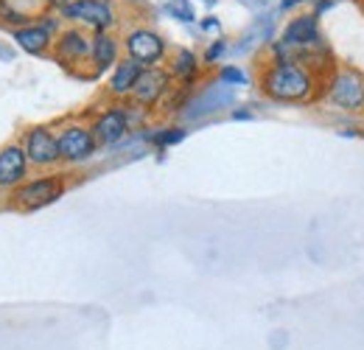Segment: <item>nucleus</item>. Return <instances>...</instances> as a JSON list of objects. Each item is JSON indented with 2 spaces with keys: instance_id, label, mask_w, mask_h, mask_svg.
I'll use <instances>...</instances> for the list:
<instances>
[{
  "instance_id": "nucleus-1",
  "label": "nucleus",
  "mask_w": 364,
  "mask_h": 350,
  "mask_svg": "<svg viewBox=\"0 0 364 350\" xmlns=\"http://www.w3.org/2000/svg\"><path fill=\"white\" fill-rule=\"evenodd\" d=\"M317 88V73L303 62H272L261 73V90L283 104L309 101Z\"/></svg>"
},
{
  "instance_id": "nucleus-2",
  "label": "nucleus",
  "mask_w": 364,
  "mask_h": 350,
  "mask_svg": "<svg viewBox=\"0 0 364 350\" xmlns=\"http://www.w3.org/2000/svg\"><path fill=\"white\" fill-rule=\"evenodd\" d=\"M62 193H65V176L62 174L37 176V179H26L23 185H17V188L11 191V196H9V205H11L14 211L31 213V211L48 208V205L56 202Z\"/></svg>"
},
{
  "instance_id": "nucleus-3",
  "label": "nucleus",
  "mask_w": 364,
  "mask_h": 350,
  "mask_svg": "<svg viewBox=\"0 0 364 350\" xmlns=\"http://www.w3.org/2000/svg\"><path fill=\"white\" fill-rule=\"evenodd\" d=\"M328 101L339 110L364 107V76L353 68H342L328 79Z\"/></svg>"
},
{
  "instance_id": "nucleus-4",
  "label": "nucleus",
  "mask_w": 364,
  "mask_h": 350,
  "mask_svg": "<svg viewBox=\"0 0 364 350\" xmlns=\"http://www.w3.org/2000/svg\"><path fill=\"white\" fill-rule=\"evenodd\" d=\"M56 143H59V160H65V163H85L98 149V143L92 137V129L85 127V124L62 127L59 134H56Z\"/></svg>"
},
{
  "instance_id": "nucleus-5",
  "label": "nucleus",
  "mask_w": 364,
  "mask_h": 350,
  "mask_svg": "<svg viewBox=\"0 0 364 350\" xmlns=\"http://www.w3.org/2000/svg\"><path fill=\"white\" fill-rule=\"evenodd\" d=\"M23 152L28 157L31 166L37 169H48L53 163H59V143H56V134L50 127H31V129L23 132Z\"/></svg>"
},
{
  "instance_id": "nucleus-6",
  "label": "nucleus",
  "mask_w": 364,
  "mask_h": 350,
  "mask_svg": "<svg viewBox=\"0 0 364 350\" xmlns=\"http://www.w3.org/2000/svg\"><path fill=\"white\" fill-rule=\"evenodd\" d=\"M127 53H129V59H135L143 68H157L166 56V43L151 28H135L127 37Z\"/></svg>"
},
{
  "instance_id": "nucleus-7",
  "label": "nucleus",
  "mask_w": 364,
  "mask_h": 350,
  "mask_svg": "<svg viewBox=\"0 0 364 350\" xmlns=\"http://www.w3.org/2000/svg\"><path fill=\"white\" fill-rule=\"evenodd\" d=\"M171 88V73L163 70V68H146L137 79L135 90H132V101L135 107H143V110H151L154 104L163 101V95Z\"/></svg>"
},
{
  "instance_id": "nucleus-8",
  "label": "nucleus",
  "mask_w": 364,
  "mask_h": 350,
  "mask_svg": "<svg viewBox=\"0 0 364 350\" xmlns=\"http://www.w3.org/2000/svg\"><path fill=\"white\" fill-rule=\"evenodd\" d=\"M28 157L20 143H9L0 149V191H14L28 179Z\"/></svg>"
},
{
  "instance_id": "nucleus-9",
  "label": "nucleus",
  "mask_w": 364,
  "mask_h": 350,
  "mask_svg": "<svg viewBox=\"0 0 364 350\" xmlns=\"http://www.w3.org/2000/svg\"><path fill=\"white\" fill-rule=\"evenodd\" d=\"M90 129L98 146H112V143H118L121 137H127V132H129V115H127L124 107H109V110H104V112L92 121Z\"/></svg>"
},
{
  "instance_id": "nucleus-10",
  "label": "nucleus",
  "mask_w": 364,
  "mask_h": 350,
  "mask_svg": "<svg viewBox=\"0 0 364 350\" xmlns=\"http://www.w3.org/2000/svg\"><path fill=\"white\" fill-rule=\"evenodd\" d=\"M62 14L68 20H79V23H87L95 31H107L112 26V9L104 3V0H70Z\"/></svg>"
},
{
  "instance_id": "nucleus-11",
  "label": "nucleus",
  "mask_w": 364,
  "mask_h": 350,
  "mask_svg": "<svg viewBox=\"0 0 364 350\" xmlns=\"http://www.w3.org/2000/svg\"><path fill=\"white\" fill-rule=\"evenodd\" d=\"M280 43L286 45V48H294V51H309L311 45H319L317 17H314V14L294 17V20L286 26V31H283Z\"/></svg>"
},
{
  "instance_id": "nucleus-12",
  "label": "nucleus",
  "mask_w": 364,
  "mask_h": 350,
  "mask_svg": "<svg viewBox=\"0 0 364 350\" xmlns=\"http://www.w3.org/2000/svg\"><path fill=\"white\" fill-rule=\"evenodd\" d=\"M53 51H56L59 62H65V65H70V62H85V59H90L92 43L82 34V31L70 28V31L59 34V40H56V45H53Z\"/></svg>"
},
{
  "instance_id": "nucleus-13",
  "label": "nucleus",
  "mask_w": 364,
  "mask_h": 350,
  "mask_svg": "<svg viewBox=\"0 0 364 350\" xmlns=\"http://www.w3.org/2000/svg\"><path fill=\"white\" fill-rule=\"evenodd\" d=\"M146 68L143 65H137L135 59H121L118 65H115V70H112V76H109V95H115V98H124V95H132V90H135L137 79H140V73H143Z\"/></svg>"
},
{
  "instance_id": "nucleus-14",
  "label": "nucleus",
  "mask_w": 364,
  "mask_h": 350,
  "mask_svg": "<svg viewBox=\"0 0 364 350\" xmlns=\"http://www.w3.org/2000/svg\"><path fill=\"white\" fill-rule=\"evenodd\" d=\"M14 40L17 45L26 51V53H34V56H43L48 48H50V40L53 34L48 31L43 23H31V26H23L14 31Z\"/></svg>"
},
{
  "instance_id": "nucleus-15",
  "label": "nucleus",
  "mask_w": 364,
  "mask_h": 350,
  "mask_svg": "<svg viewBox=\"0 0 364 350\" xmlns=\"http://www.w3.org/2000/svg\"><path fill=\"white\" fill-rule=\"evenodd\" d=\"M90 59H92L95 73L101 76L107 68H115V65H118V43H115V40H112L107 31H98V34L92 37Z\"/></svg>"
},
{
  "instance_id": "nucleus-16",
  "label": "nucleus",
  "mask_w": 364,
  "mask_h": 350,
  "mask_svg": "<svg viewBox=\"0 0 364 350\" xmlns=\"http://www.w3.org/2000/svg\"><path fill=\"white\" fill-rule=\"evenodd\" d=\"M196 70H199V65H196V53L193 51H180L177 53V59L171 62V76L180 82L182 88H188L193 79H196Z\"/></svg>"
},
{
  "instance_id": "nucleus-17",
  "label": "nucleus",
  "mask_w": 364,
  "mask_h": 350,
  "mask_svg": "<svg viewBox=\"0 0 364 350\" xmlns=\"http://www.w3.org/2000/svg\"><path fill=\"white\" fill-rule=\"evenodd\" d=\"M157 149H168V146H174V143H180V140H185V129H174V127H168V129H160L154 132L151 137H149Z\"/></svg>"
},
{
  "instance_id": "nucleus-18",
  "label": "nucleus",
  "mask_w": 364,
  "mask_h": 350,
  "mask_svg": "<svg viewBox=\"0 0 364 350\" xmlns=\"http://www.w3.org/2000/svg\"><path fill=\"white\" fill-rule=\"evenodd\" d=\"M219 82H225V85H247V73L238 70V68H222Z\"/></svg>"
},
{
  "instance_id": "nucleus-19",
  "label": "nucleus",
  "mask_w": 364,
  "mask_h": 350,
  "mask_svg": "<svg viewBox=\"0 0 364 350\" xmlns=\"http://www.w3.org/2000/svg\"><path fill=\"white\" fill-rule=\"evenodd\" d=\"M168 9L174 11V17H180V20H185V23H191V20H193V9H191L185 0H174Z\"/></svg>"
},
{
  "instance_id": "nucleus-20",
  "label": "nucleus",
  "mask_w": 364,
  "mask_h": 350,
  "mask_svg": "<svg viewBox=\"0 0 364 350\" xmlns=\"http://www.w3.org/2000/svg\"><path fill=\"white\" fill-rule=\"evenodd\" d=\"M225 48H228V45H225V40H216V43H213L210 48H208V51H205V62H208V65L219 62V56L225 53Z\"/></svg>"
},
{
  "instance_id": "nucleus-21",
  "label": "nucleus",
  "mask_w": 364,
  "mask_h": 350,
  "mask_svg": "<svg viewBox=\"0 0 364 350\" xmlns=\"http://www.w3.org/2000/svg\"><path fill=\"white\" fill-rule=\"evenodd\" d=\"M325 9H333V0H322V3L317 6V11H314V14H322Z\"/></svg>"
},
{
  "instance_id": "nucleus-22",
  "label": "nucleus",
  "mask_w": 364,
  "mask_h": 350,
  "mask_svg": "<svg viewBox=\"0 0 364 350\" xmlns=\"http://www.w3.org/2000/svg\"><path fill=\"white\" fill-rule=\"evenodd\" d=\"M48 3H50V6H53V9H65V6H68V3H70V0H48Z\"/></svg>"
},
{
  "instance_id": "nucleus-23",
  "label": "nucleus",
  "mask_w": 364,
  "mask_h": 350,
  "mask_svg": "<svg viewBox=\"0 0 364 350\" xmlns=\"http://www.w3.org/2000/svg\"><path fill=\"white\" fill-rule=\"evenodd\" d=\"M297 3H303V0H283V3H280V6H283V9H294V6H297Z\"/></svg>"
},
{
  "instance_id": "nucleus-24",
  "label": "nucleus",
  "mask_w": 364,
  "mask_h": 350,
  "mask_svg": "<svg viewBox=\"0 0 364 350\" xmlns=\"http://www.w3.org/2000/svg\"><path fill=\"white\" fill-rule=\"evenodd\" d=\"M202 26H205V28H219V23H216V20H205Z\"/></svg>"
},
{
  "instance_id": "nucleus-25",
  "label": "nucleus",
  "mask_w": 364,
  "mask_h": 350,
  "mask_svg": "<svg viewBox=\"0 0 364 350\" xmlns=\"http://www.w3.org/2000/svg\"><path fill=\"white\" fill-rule=\"evenodd\" d=\"M210 3H213V0H210Z\"/></svg>"
}]
</instances>
